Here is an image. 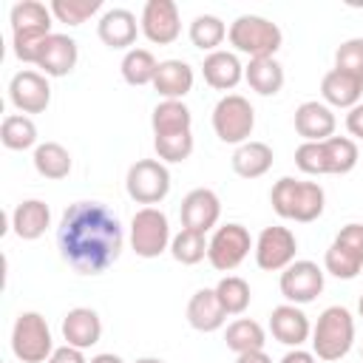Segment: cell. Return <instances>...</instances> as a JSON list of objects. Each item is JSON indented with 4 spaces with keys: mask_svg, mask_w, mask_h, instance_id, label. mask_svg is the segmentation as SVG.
I'll return each instance as SVG.
<instances>
[{
    "mask_svg": "<svg viewBox=\"0 0 363 363\" xmlns=\"http://www.w3.org/2000/svg\"><path fill=\"white\" fill-rule=\"evenodd\" d=\"M153 88L164 99H184L193 91V68L184 60H162L153 77Z\"/></svg>",
    "mask_w": 363,
    "mask_h": 363,
    "instance_id": "obj_26",
    "label": "cell"
},
{
    "mask_svg": "<svg viewBox=\"0 0 363 363\" xmlns=\"http://www.w3.org/2000/svg\"><path fill=\"white\" fill-rule=\"evenodd\" d=\"M125 233L113 210L99 201H74L57 227L62 261L79 275L105 272L122 252Z\"/></svg>",
    "mask_w": 363,
    "mask_h": 363,
    "instance_id": "obj_1",
    "label": "cell"
},
{
    "mask_svg": "<svg viewBox=\"0 0 363 363\" xmlns=\"http://www.w3.org/2000/svg\"><path fill=\"white\" fill-rule=\"evenodd\" d=\"M250 250H255L252 238H250V230L244 224H221L213 235H210V244H207V261L213 269L218 272H233L247 255Z\"/></svg>",
    "mask_w": 363,
    "mask_h": 363,
    "instance_id": "obj_11",
    "label": "cell"
},
{
    "mask_svg": "<svg viewBox=\"0 0 363 363\" xmlns=\"http://www.w3.org/2000/svg\"><path fill=\"white\" fill-rule=\"evenodd\" d=\"M335 68L363 79V37H352V40H343L335 51Z\"/></svg>",
    "mask_w": 363,
    "mask_h": 363,
    "instance_id": "obj_40",
    "label": "cell"
},
{
    "mask_svg": "<svg viewBox=\"0 0 363 363\" xmlns=\"http://www.w3.org/2000/svg\"><path fill=\"white\" fill-rule=\"evenodd\" d=\"M51 14L65 23V26H82L91 14H96L102 9V0H54L51 6Z\"/></svg>",
    "mask_w": 363,
    "mask_h": 363,
    "instance_id": "obj_38",
    "label": "cell"
},
{
    "mask_svg": "<svg viewBox=\"0 0 363 363\" xmlns=\"http://www.w3.org/2000/svg\"><path fill=\"white\" fill-rule=\"evenodd\" d=\"M88 363H125L119 354H113V352H99V354H94Z\"/></svg>",
    "mask_w": 363,
    "mask_h": 363,
    "instance_id": "obj_46",
    "label": "cell"
},
{
    "mask_svg": "<svg viewBox=\"0 0 363 363\" xmlns=\"http://www.w3.org/2000/svg\"><path fill=\"white\" fill-rule=\"evenodd\" d=\"M295 164L309 176H326V153L323 142H303L295 150Z\"/></svg>",
    "mask_w": 363,
    "mask_h": 363,
    "instance_id": "obj_41",
    "label": "cell"
},
{
    "mask_svg": "<svg viewBox=\"0 0 363 363\" xmlns=\"http://www.w3.org/2000/svg\"><path fill=\"white\" fill-rule=\"evenodd\" d=\"M230 45L241 54H247L250 60H261V57H275V51L284 43L281 28L261 17V14H241L230 23Z\"/></svg>",
    "mask_w": 363,
    "mask_h": 363,
    "instance_id": "obj_5",
    "label": "cell"
},
{
    "mask_svg": "<svg viewBox=\"0 0 363 363\" xmlns=\"http://www.w3.org/2000/svg\"><path fill=\"white\" fill-rule=\"evenodd\" d=\"M79 51H77V40L68 34H48L37 54H34V65L43 68L45 77H65L77 68Z\"/></svg>",
    "mask_w": 363,
    "mask_h": 363,
    "instance_id": "obj_16",
    "label": "cell"
},
{
    "mask_svg": "<svg viewBox=\"0 0 363 363\" xmlns=\"http://www.w3.org/2000/svg\"><path fill=\"white\" fill-rule=\"evenodd\" d=\"M136 363H164V360L162 357H139Z\"/></svg>",
    "mask_w": 363,
    "mask_h": 363,
    "instance_id": "obj_47",
    "label": "cell"
},
{
    "mask_svg": "<svg viewBox=\"0 0 363 363\" xmlns=\"http://www.w3.org/2000/svg\"><path fill=\"white\" fill-rule=\"evenodd\" d=\"M255 264L267 272H284L292 261H295V252H298V238L289 227H281V224H272V227H264L258 241H255Z\"/></svg>",
    "mask_w": 363,
    "mask_h": 363,
    "instance_id": "obj_12",
    "label": "cell"
},
{
    "mask_svg": "<svg viewBox=\"0 0 363 363\" xmlns=\"http://www.w3.org/2000/svg\"><path fill=\"white\" fill-rule=\"evenodd\" d=\"M34 170L43 179H65L71 173V153L60 142H43L34 147Z\"/></svg>",
    "mask_w": 363,
    "mask_h": 363,
    "instance_id": "obj_31",
    "label": "cell"
},
{
    "mask_svg": "<svg viewBox=\"0 0 363 363\" xmlns=\"http://www.w3.org/2000/svg\"><path fill=\"white\" fill-rule=\"evenodd\" d=\"M269 332L278 343L284 346H292V349H301L309 335H312V323L306 318V312L295 303H281L269 312Z\"/></svg>",
    "mask_w": 363,
    "mask_h": 363,
    "instance_id": "obj_18",
    "label": "cell"
},
{
    "mask_svg": "<svg viewBox=\"0 0 363 363\" xmlns=\"http://www.w3.org/2000/svg\"><path fill=\"white\" fill-rule=\"evenodd\" d=\"M255 128V111L247 96L227 94L213 108V130L227 145H244L250 142V133Z\"/></svg>",
    "mask_w": 363,
    "mask_h": 363,
    "instance_id": "obj_7",
    "label": "cell"
},
{
    "mask_svg": "<svg viewBox=\"0 0 363 363\" xmlns=\"http://www.w3.org/2000/svg\"><path fill=\"white\" fill-rule=\"evenodd\" d=\"M278 286L286 303H295V306L312 303L323 292V269L315 261H292L281 272Z\"/></svg>",
    "mask_w": 363,
    "mask_h": 363,
    "instance_id": "obj_13",
    "label": "cell"
},
{
    "mask_svg": "<svg viewBox=\"0 0 363 363\" xmlns=\"http://www.w3.org/2000/svg\"><path fill=\"white\" fill-rule=\"evenodd\" d=\"M323 267L329 275H335L340 281H352L360 275V269H363V224L352 221L335 235V241L329 244V250L323 255Z\"/></svg>",
    "mask_w": 363,
    "mask_h": 363,
    "instance_id": "obj_9",
    "label": "cell"
},
{
    "mask_svg": "<svg viewBox=\"0 0 363 363\" xmlns=\"http://www.w3.org/2000/svg\"><path fill=\"white\" fill-rule=\"evenodd\" d=\"M272 147L267 145V142H255V139H250V142H244V145H238L235 147V153H233V170L241 176V179H261L269 167H272Z\"/></svg>",
    "mask_w": 363,
    "mask_h": 363,
    "instance_id": "obj_27",
    "label": "cell"
},
{
    "mask_svg": "<svg viewBox=\"0 0 363 363\" xmlns=\"http://www.w3.org/2000/svg\"><path fill=\"white\" fill-rule=\"evenodd\" d=\"M201 74H204V82L216 91H233L241 79H244V65L241 60L233 54V51H213L204 57L201 62Z\"/></svg>",
    "mask_w": 363,
    "mask_h": 363,
    "instance_id": "obj_22",
    "label": "cell"
},
{
    "mask_svg": "<svg viewBox=\"0 0 363 363\" xmlns=\"http://www.w3.org/2000/svg\"><path fill=\"white\" fill-rule=\"evenodd\" d=\"M125 190L136 204L153 207L170 193V170L162 159H139L128 167Z\"/></svg>",
    "mask_w": 363,
    "mask_h": 363,
    "instance_id": "obj_8",
    "label": "cell"
},
{
    "mask_svg": "<svg viewBox=\"0 0 363 363\" xmlns=\"http://www.w3.org/2000/svg\"><path fill=\"white\" fill-rule=\"evenodd\" d=\"M51 227V210L40 199H26L11 213V230L23 241H37Z\"/></svg>",
    "mask_w": 363,
    "mask_h": 363,
    "instance_id": "obj_25",
    "label": "cell"
},
{
    "mask_svg": "<svg viewBox=\"0 0 363 363\" xmlns=\"http://www.w3.org/2000/svg\"><path fill=\"white\" fill-rule=\"evenodd\" d=\"M0 142L9 150H28L37 145V125L26 113H9L0 125Z\"/></svg>",
    "mask_w": 363,
    "mask_h": 363,
    "instance_id": "obj_32",
    "label": "cell"
},
{
    "mask_svg": "<svg viewBox=\"0 0 363 363\" xmlns=\"http://www.w3.org/2000/svg\"><path fill=\"white\" fill-rule=\"evenodd\" d=\"M320 96L326 105H335V108H354L360 105V96H363V79L340 71V68H332L323 74L320 79Z\"/></svg>",
    "mask_w": 363,
    "mask_h": 363,
    "instance_id": "obj_24",
    "label": "cell"
},
{
    "mask_svg": "<svg viewBox=\"0 0 363 363\" xmlns=\"http://www.w3.org/2000/svg\"><path fill=\"white\" fill-rule=\"evenodd\" d=\"M122 79L128 85H153V77H156V57L147 51V48H128V54L122 57Z\"/></svg>",
    "mask_w": 363,
    "mask_h": 363,
    "instance_id": "obj_33",
    "label": "cell"
},
{
    "mask_svg": "<svg viewBox=\"0 0 363 363\" xmlns=\"http://www.w3.org/2000/svg\"><path fill=\"white\" fill-rule=\"evenodd\" d=\"M170 224L159 207H142L130 218V247L139 258H159L170 247Z\"/></svg>",
    "mask_w": 363,
    "mask_h": 363,
    "instance_id": "obj_10",
    "label": "cell"
},
{
    "mask_svg": "<svg viewBox=\"0 0 363 363\" xmlns=\"http://www.w3.org/2000/svg\"><path fill=\"white\" fill-rule=\"evenodd\" d=\"M357 312H360V318H363V295H360V301H357Z\"/></svg>",
    "mask_w": 363,
    "mask_h": 363,
    "instance_id": "obj_48",
    "label": "cell"
},
{
    "mask_svg": "<svg viewBox=\"0 0 363 363\" xmlns=\"http://www.w3.org/2000/svg\"><path fill=\"white\" fill-rule=\"evenodd\" d=\"M281 363H318V357H315V352H306V349H289L281 357Z\"/></svg>",
    "mask_w": 363,
    "mask_h": 363,
    "instance_id": "obj_44",
    "label": "cell"
},
{
    "mask_svg": "<svg viewBox=\"0 0 363 363\" xmlns=\"http://www.w3.org/2000/svg\"><path fill=\"white\" fill-rule=\"evenodd\" d=\"M153 147L162 162H184L193 153V130L170 133V136H153Z\"/></svg>",
    "mask_w": 363,
    "mask_h": 363,
    "instance_id": "obj_39",
    "label": "cell"
},
{
    "mask_svg": "<svg viewBox=\"0 0 363 363\" xmlns=\"http://www.w3.org/2000/svg\"><path fill=\"white\" fill-rule=\"evenodd\" d=\"M142 31V26L136 23V14L128 9H108L99 23H96V34L108 48H128L133 45L136 34Z\"/></svg>",
    "mask_w": 363,
    "mask_h": 363,
    "instance_id": "obj_21",
    "label": "cell"
},
{
    "mask_svg": "<svg viewBox=\"0 0 363 363\" xmlns=\"http://www.w3.org/2000/svg\"><path fill=\"white\" fill-rule=\"evenodd\" d=\"M224 343H227L230 352L244 354V352H258V349H264L267 335H264V326H261L258 320H252V318H238V320H233V323L227 326Z\"/></svg>",
    "mask_w": 363,
    "mask_h": 363,
    "instance_id": "obj_30",
    "label": "cell"
},
{
    "mask_svg": "<svg viewBox=\"0 0 363 363\" xmlns=\"http://www.w3.org/2000/svg\"><path fill=\"white\" fill-rule=\"evenodd\" d=\"M244 79L247 85L261 94V96H275L284 88V68L275 57H261V60H250L244 65Z\"/></svg>",
    "mask_w": 363,
    "mask_h": 363,
    "instance_id": "obj_28",
    "label": "cell"
},
{
    "mask_svg": "<svg viewBox=\"0 0 363 363\" xmlns=\"http://www.w3.org/2000/svg\"><path fill=\"white\" fill-rule=\"evenodd\" d=\"M150 125H153V136L184 133L193 125V113L182 99H162L150 113Z\"/></svg>",
    "mask_w": 363,
    "mask_h": 363,
    "instance_id": "obj_29",
    "label": "cell"
},
{
    "mask_svg": "<svg viewBox=\"0 0 363 363\" xmlns=\"http://www.w3.org/2000/svg\"><path fill=\"white\" fill-rule=\"evenodd\" d=\"M335 113L326 102H318V99H309V102H301L295 108V130L298 136H303V142H326L335 136Z\"/></svg>",
    "mask_w": 363,
    "mask_h": 363,
    "instance_id": "obj_19",
    "label": "cell"
},
{
    "mask_svg": "<svg viewBox=\"0 0 363 363\" xmlns=\"http://www.w3.org/2000/svg\"><path fill=\"white\" fill-rule=\"evenodd\" d=\"M48 363H88L85 360V354H82V349H77V346H60V349H54V354L48 357Z\"/></svg>",
    "mask_w": 363,
    "mask_h": 363,
    "instance_id": "obj_42",
    "label": "cell"
},
{
    "mask_svg": "<svg viewBox=\"0 0 363 363\" xmlns=\"http://www.w3.org/2000/svg\"><path fill=\"white\" fill-rule=\"evenodd\" d=\"M235 363H272V357L258 349V352H244V354H235Z\"/></svg>",
    "mask_w": 363,
    "mask_h": 363,
    "instance_id": "obj_45",
    "label": "cell"
},
{
    "mask_svg": "<svg viewBox=\"0 0 363 363\" xmlns=\"http://www.w3.org/2000/svg\"><path fill=\"white\" fill-rule=\"evenodd\" d=\"M142 34L156 45H170L182 34L179 6L173 0H147L139 17Z\"/></svg>",
    "mask_w": 363,
    "mask_h": 363,
    "instance_id": "obj_15",
    "label": "cell"
},
{
    "mask_svg": "<svg viewBox=\"0 0 363 363\" xmlns=\"http://www.w3.org/2000/svg\"><path fill=\"white\" fill-rule=\"evenodd\" d=\"M213 289H216V295H218V301H221L227 315H241L252 301L250 284L244 278H238V275H224Z\"/></svg>",
    "mask_w": 363,
    "mask_h": 363,
    "instance_id": "obj_37",
    "label": "cell"
},
{
    "mask_svg": "<svg viewBox=\"0 0 363 363\" xmlns=\"http://www.w3.org/2000/svg\"><path fill=\"white\" fill-rule=\"evenodd\" d=\"M62 337L68 346H77V349H91L94 343H99L102 337V320L94 309L88 306H74L68 309V315L62 318Z\"/></svg>",
    "mask_w": 363,
    "mask_h": 363,
    "instance_id": "obj_20",
    "label": "cell"
},
{
    "mask_svg": "<svg viewBox=\"0 0 363 363\" xmlns=\"http://www.w3.org/2000/svg\"><path fill=\"white\" fill-rule=\"evenodd\" d=\"M227 320V312L216 295V289H199L193 292V298L187 301V323L196 329V332H216L221 329Z\"/></svg>",
    "mask_w": 363,
    "mask_h": 363,
    "instance_id": "obj_23",
    "label": "cell"
},
{
    "mask_svg": "<svg viewBox=\"0 0 363 363\" xmlns=\"http://www.w3.org/2000/svg\"><path fill=\"white\" fill-rule=\"evenodd\" d=\"M269 201H272V210L281 218L309 224V221L323 216L326 193H323V187L318 182H301V179L284 176V179H278L272 184Z\"/></svg>",
    "mask_w": 363,
    "mask_h": 363,
    "instance_id": "obj_2",
    "label": "cell"
},
{
    "mask_svg": "<svg viewBox=\"0 0 363 363\" xmlns=\"http://www.w3.org/2000/svg\"><path fill=\"white\" fill-rule=\"evenodd\" d=\"M11 352L23 363H48L54 354V340L48 320L40 312H20L11 326Z\"/></svg>",
    "mask_w": 363,
    "mask_h": 363,
    "instance_id": "obj_6",
    "label": "cell"
},
{
    "mask_svg": "<svg viewBox=\"0 0 363 363\" xmlns=\"http://www.w3.org/2000/svg\"><path fill=\"white\" fill-rule=\"evenodd\" d=\"M182 216V227L184 230H196V233H207L218 224L221 216V201L210 187H196L182 199L179 207Z\"/></svg>",
    "mask_w": 363,
    "mask_h": 363,
    "instance_id": "obj_17",
    "label": "cell"
},
{
    "mask_svg": "<svg viewBox=\"0 0 363 363\" xmlns=\"http://www.w3.org/2000/svg\"><path fill=\"white\" fill-rule=\"evenodd\" d=\"M323 153H326V173L332 176H343L349 170H354L360 153H357V145L354 139L349 136H332L323 142Z\"/></svg>",
    "mask_w": 363,
    "mask_h": 363,
    "instance_id": "obj_34",
    "label": "cell"
},
{
    "mask_svg": "<svg viewBox=\"0 0 363 363\" xmlns=\"http://www.w3.org/2000/svg\"><path fill=\"white\" fill-rule=\"evenodd\" d=\"M227 26H224V20L221 17H216V14H199L193 23H190V43L196 45V48H201V51H218V45L224 43V37H227Z\"/></svg>",
    "mask_w": 363,
    "mask_h": 363,
    "instance_id": "obj_35",
    "label": "cell"
},
{
    "mask_svg": "<svg viewBox=\"0 0 363 363\" xmlns=\"http://www.w3.org/2000/svg\"><path fill=\"white\" fill-rule=\"evenodd\" d=\"M346 128H349V133H352V136L363 139V102H360V105H354V108L346 113Z\"/></svg>",
    "mask_w": 363,
    "mask_h": 363,
    "instance_id": "obj_43",
    "label": "cell"
},
{
    "mask_svg": "<svg viewBox=\"0 0 363 363\" xmlns=\"http://www.w3.org/2000/svg\"><path fill=\"white\" fill-rule=\"evenodd\" d=\"M207 238H204V233H196V230H179L176 235H173V241H170V255L179 261V264H184V267H193V264H199V261H204L207 258Z\"/></svg>",
    "mask_w": 363,
    "mask_h": 363,
    "instance_id": "obj_36",
    "label": "cell"
},
{
    "mask_svg": "<svg viewBox=\"0 0 363 363\" xmlns=\"http://www.w3.org/2000/svg\"><path fill=\"white\" fill-rule=\"evenodd\" d=\"M9 99L20 113H43L51 102V85L45 74L23 68L9 82Z\"/></svg>",
    "mask_w": 363,
    "mask_h": 363,
    "instance_id": "obj_14",
    "label": "cell"
},
{
    "mask_svg": "<svg viewBox=\"0 0 363 363\" xmlns=\"http://www.w3.org/2000/svg\"><path fill=\"white\" fill-rule=\"evenodd\" d=\"M51 9L40 0H23L11 6V45L17 60L34 62L40 43L54 34L51 31Z\"/></svg>",
    "mask_w": 363,
    "mask_h": 363,
    "instance_id": "obj_3",
    "label": "cell"
},
{
    "mask_svg": "<svg viewBox=\"0 0 363 363\" xmlns=\"http://www.w3.org/2000/svg\"><path fill=\"white\" fill-rule=\"evenodd\" d=\"M354 343V318L346 306H326L312 326V352L320 360H340Z\"/></svg>",
    "mask_w": 363,
    "mask_h": 363,
    "instance_id": "obj_4",
    "label": "cell"
}]
</instances>
